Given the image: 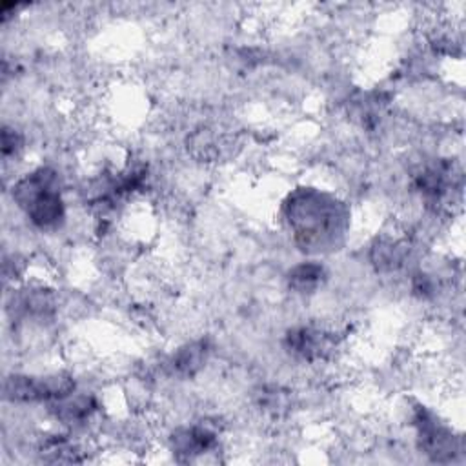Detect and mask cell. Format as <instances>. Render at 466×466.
I'll return each mask as SVG.
<instances>
[{"mask_svg": "<svg viewBox=\"0 0 466 466\" xmlns=\"http://www.w3.org/2000/svg\"><path fill=\"white\" fill-rule=\"evenodd\" d=\"M324 280V268L317 262H302L289 271V288L297 293H313Z\"/></svg>", "mask_w": 466, "mask_h": 466, "instance_id": "7a4b0ae2", "label": "cell"}, {"mask_svg": "<svg viewBox=\"0 0 466 466\" xmlns=\"http://www.w3.org/2000/svg\"><path fill=\"white\" fill-rule=\"evenodd\" d=\"M13 198L40 229L58 228L66 218L58 173L51 167H36L13 184Z\"/></svg>", "mask_w": 466, "mask_h": 466, "instance_id": "6da1fadb", "label": "cell"}]
</instances>
